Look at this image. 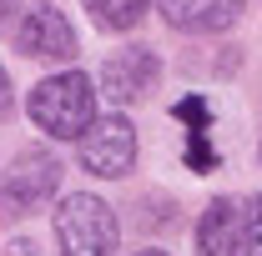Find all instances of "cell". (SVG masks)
Returning <instances> with one entry per match:
<instances>
[{
  "mask_svg": "<svg viewBox=\"0 0 262 256\" xmlns=\"http://www.w3.org/2000/svg\"><path fill=\"white\" fill-rule=\"evenodd\" d=\"M31 121L56 141H81V131L96 121V91H91V75L81 70H56L46 81H35L31 96H26Z\"/></svg>",
  "mask_w": 262,
  "mask_h": 256,
  "instance_id": "6da1fadb",
  "label": "cell"
},
{
  "mask_svg": "<svg viewBox=\"0 0 262 256\" xmlns=\"http://www.w3.org/2000/svg\"><path fill=\"white\" fill-rule=\"evenodd\" d=\"M121 226L111 216V206L91 191H71L56 206V241L61 256H111L116 251Z\"/></svg>",
  "mask_w": 262,
  "mask_h": 256,
  "instance_id": "7a4b0ae2",
  "label": "cell"
},
{
  "mask_svg": "<svg viewBox=\"0 0 262 256\" xmlns=\"http://www.w3.org/2000/svg\"><path fill=\"white\" fill-rule=\"evenodd\" d=\"M56 186H61V161L51 156V151H40V146L20 151L15 166L0 176V216L15 221V216L35 211L40 201L56 196Z\"/></svg>",
  "mask_w": 262,
  "mask_h": 256,
  "instance_id": "3957f363",
  "label": "cell"
},
{
  "mask_svg": "<svg viewBox=\"0 0 262 256\" xmlns=\"http://www.w3.org/2000/svg\"><path fill=\"white\" fill-rule=\"evenodd\" d=\"M76 156H81V171H91L101 181H121L136 166V126L126 116H96L81 131Z\"/></svg>",
  "mask_w": 262,
  "mask_h": 256,
  "instance_id": "277c9868",
  "label": "cell"
},
{
  "mask_svg": "<svg viewBox=\"0 0 262 256\" xmlns=\"http://www.w3.org/2000/svg\"><path fill=\"white\" fill-rule=\"evenodd\" d=\"M15 50L26 61H71L76 56V31L56 5H31L15 25Z\"/></svg>",
  "mask_w": 262,
  "mask_h": 256,
  "instance_id": "5b68a950",
  "label": "cell"
},
{
  "mask_svg": "<svg viewBox=\"0 0 262 256\" xmlns=\"http://www.w3.org/2000/svg\"><path fill=\"white\" fill-rule=\"evenodd\" d=\"M157 75H162V61H157L151 45H126V50L106 56V65H101V86H106V96L116 106L146 100L151 86H157Z\"/></svg>",
  "mask_w": 262,
  "mask_h": 256,
  "instance_id": "8992f818",
  "label": "cell"
},
{
  "mask_svg": "<svg viewBox=\"0 0 262 256\" xmlns=\"http://www.w3.org/2000/svg\"><path fill=\"white\" fill-rule=\"evenodd\" d=\"M162 20L187 35H217L247 10V0H157Z\"/></svg>",
  "mask_w": 262,
  "mask_h": 256,
  "instance_id": "52a82bcc",
  "label": "cell"
},
{
  "mask_svg": "<svg viewBox=\"0 0 262 256\" xmlns=\"http://www.w3.org/2000/svg\"><path fill=\"white\" fill-rule=\"evenodd\" d=\"M196 256H242V206L217 196L196 221Z\"/></svg>",
  "mask_w": 262,
  "mask_h": 256,
  "instance_id": "ba28073f",
  "label": "cell"
},
{
  "mask_svg": "<svg viewBox=\"0 0 262 256\" xmlns=\"http://www.w3.org/2000/svg\"><path fill=\"white\" fill-rule=\"evenodd\" d=\"M81 5L91 10V20H96L101 31H131L151 10V0H81Z\"/></svg>",
  "mask_w": 262,
  "mask_h": 256,
  "instance_id": "9c48e42d",
  "label": "cell"
},
{
  "mask_svg": "<svg viewBox=\"0 0 262 256\" xmlns=\"http://www.w3.org/2000/svg\"><path fill=\"white\" fill-rule=\"evenodd\" d=\"M247 246H252V256H262V191L247 206Z\"/></svg>",
  "mask_w": 262,
  "mask_h": 256,
  "instance_id": "30bf717a",
  "label": "cell"
},
{
  "mask_svg": "<svg viewBox=\"0 0 262 256\" xmlns=\"http://www.w3.org/2000/svg\"><path fill=\"white\" fill-rule=\"evenodd\" d=\"M5 100H10V75H5V65H0V111H5Z\"/></svg>",
  "mask_w": 262,
  "mask_h": 256,
  "instance_id": "8fae6325",
  "label": "cell"
},
{
  "mask_svg": "<svg viewBox=\"0 0 262 256\" xmlns=\"http://www.w3.org/2000/svg\"><path fill=\"white\" fill-rule=\"evenodd\" d=\"M10 15H15V0H0V25H5Z\"/></svg>",
  "mask_w": 262,
  "mask_h": 256,
  "instance_id": "7c38bea8",
  "label": "cell"
},
{
  "mask_svg": "<svg viewBox=\"0 0 262 256\" xmlns=\"http://www.w3.org/2000/svg\"><path fill=\"white\" fill-rule=\"evenodd\" d=\"M141 256H166V251H141Z\"/></svg>",
  "mask_w": 262,
  "mask_h": 256,
  "instance_id": "4fadbf2b",
  "label": "cell"
},
{
  "mask_svg": "<svg viewBox=\"0 0 262 256\" xmlns=\"http://www.w3.org/2000/svg\"><path fill=\"white\" fill-rule=\"evenodd\" d=\"M257 161H262V146H257Z\"/></svg>",
  "mask_w": 262,
  "mask_h": 256,
  "instance_id": "5bb4252c",
  "label": "cell"
}]
</instances>
